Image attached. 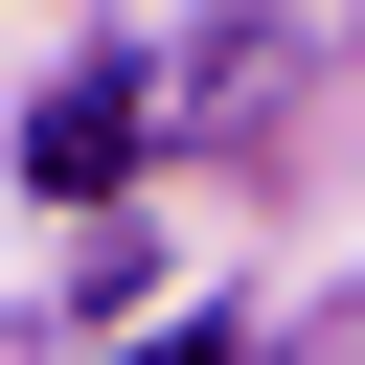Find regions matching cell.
<instances>
[{
	"mask_svg": "<svg viewBox=\"0 0 365 365\" xmlns=\"http://www.w3.org/2000/svg\"><path fill=\"white\" fill-rule=\"evenodd\" d=\"M23 182H68V205H91V182H137V91H114V68H68V91L23 114Z\"/></svg>",
	"mask_w": 365,
	"mask_h": 365,
	"instance_id": "1",
	"label": "cell"
}]
</instances>
